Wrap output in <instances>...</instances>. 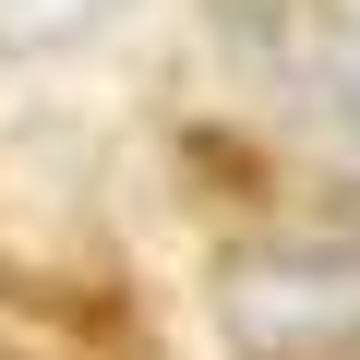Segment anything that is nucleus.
<instances>
[{"label":"nucleus","mask_w":360,"mask_h":360,"mask_svg":"<svg viewBox=\"0 0 360 360\" xmlns=\"http://www.w3.org/2000/svg\"><path fill=\"white\" fill-rule=\"evenodd\" d=\"M205 312L229 360H360V229H264L217 252Z\"/></svg>","instance_id":"nucleus-1"},{"label":"nucleus","mask_w":360,"mask_h":360,"mask_svg":"<svg viewBox=\"0 0 360 360\" xmlns=\"http://www.w3.org/2000/svg\"><path fill=\"white\" fill-rule=\"evenodd\" d=\"M120 0H0V60H49V49H84Z\"/></svg>","instance_id":"nucleus-2"},{"label":"nucleus","mask_w":360,"mask_h":360,"mask_svg":"<svg viewBox=\"0 0 360 360\" xmlns=\"http://www.w3.org/2000/svg\"><path fill=\"white\" fill-rule=\"evenodd\" d=\"M336 108H348V132H360V49H348V72H336Z\"/></svg>","instance_id":"nucleus-3"}]
</instances>
